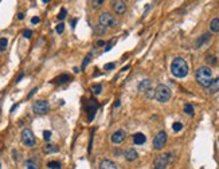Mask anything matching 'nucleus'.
<instances>
[{
    "mask_svg": "<svg viewBox=\"0 0 219 169\" xmlns=\"http://www.w3.org/2000/svg\"><path fill=\"white\" fill-rule=\"evenodd\" d=\"M26 169H39V168H38V165H36L34 161L27 160L26 161Z\"/></svg>",
    "mask_w": 219,
    "mask_h": 169,
    "instance_id": "obj_19",
    "label": "nucleus"
},
{
    "mask_svg": "<svg viewBox=\"0 0 219 169\" xmlns=\"http://www.w3.org/2000/svg\"><path fill=\"white\" fill-rule=\"evenodd\" d=\"M22 141L23 144L26 145V146H34L35 145V136L34 133H32L30 129H24V130L22 132Z\"/></svg>",
    "mask_w": 219,
    "mask_h": 169,
    "instance_id": "obj_7",
    "label": "nucleus"
},
{
    "mask_svg": "<svg viewBox=\"0 0 219 169\" xmlns=\"http://www.w3.org/2000/svg\"><path fill=\"white\" fill-rule=\"evenodd\" d=\"M48 109H50V105H48L47 101H36V102H34V105H32V110H34V113H36V114H46V113L48 111Z\"/></svg>",
    "mask_w": 219,
    "mask_h": 169,
    "instance_id": "obj_6",
    "label": "nucleus"
},
{
    "mask_svg": "<svg viewBox=\"0 0 219 169\" xmlns=\"http://www.w3.org/2000/svg\"><path fill=\"white\" fill-rule=\"evenodd\" d=\"M100 24L104 27H116L117 20L114 19V16H112L109 12H104V14L100 15Z\"/></svg>",
    "mask_w": 219,
    "mask_h": 169,
    "instance_id": "obj_5",
    "label": "nucleus"
},
{
    "mask_svg": "<svg viewBox=\"0 0 219 169\" xmlns=\"http://www.w3.org/2000/svg\"><path fill=\"white\" fill-rule=\"evenodd\" d=\"M39 22H40V19L38 18V16H34V18L31 19V23H32V24H38Z\"/></svg>",
    "mask_w": 219,
    "mask_h": 169,
    "instance_id": "obj_32",
    "label": "nucleus"
},
{
    "mask_svg": "<svg viewBox=\"0 0 219 169\" xmlns=\"http://www.w3.org/2000/svg\"><path fill=\"white\" fill-rule=\"evenodd\" d=\"M44 150L47 153H52V152H58V146H52V145L47 144L46 146H44Z\"/></svg>",
    "mask_w": 219,
    "mask_h": 169,
    "instance_id": "obj_23",
    "label": "nucleus"
},
{
    "mask_svg": "<svg viewBox=\"0 0 219 169\" xmlns=\"http://www.w3.org/2000/svg\"><path fill=\"white\" fill-rule=\"evenodd\" d=\"M90 59H92V54H87V55H86V58H85V60H83V63H82V70L87 66V63L90 62Z\"/></svg>",
    "mask_w": 219,
    "mask_h": 169,
    "instance_id": "obj_26",
    "label": "nucleus"
},
{
    "mask_svg": "<svg viewBox=\"0 0 219 169\" xmlns=\"http://www.w3.org/2000/svg\"><path fill=\"white\" fill-rule=\"evenodd\" d=\"M113 10H114L117 14H124L125 10H127V4H125V2H121V0H118V2H114L113 3Z\"/></svg>",
    "mask_w": 219,
    "mask_h": 169,
    "instance_id": "obj_10",
    "label": "nucleus"
},
{
    "mask_svg": "<svg viewBox=\"0 0 219 169\" xmlns=\"http://www.w3.org/2000/svg\"><path fill=\"white\" fill-rule=\"evenodd\" d=\"M172 129H173L175 132H180L181 129H183V125H181L180 122H175V124L172 125Z\"/></svg>",
    "mask_w": 219,
    "mask_h": 169,
    "instance_id": "obj_25",
    "label": "nucleus"
},
{
    "mask_svg": "<svg viewBox=\"0 0 219 169\" xmlns=\"http://www.w3.org/2000/svg\"><path fill=\"white\" fill-rule=\"evenodd\" d=\"M125 138V132L124 130H117L112 134V142L113 144H121Z\"/></svg>",
    "mask_w": 219,
    "mask_h": 169,
    "instance_id": "obj_9",
    "label": "nucleus"
},
{
    "mask_svg": "<svg viewBox=\"0 0 219 169\" xmlns=\"http://www.w3.org/2000/svg\"><path fill=\"white\" fill-rule=\"evenodd\" d=\"M165 142H167V133L165 132H160L157 133V136L153 140V148L155 149H163Z\"/></svg>",
    "mask_w": 219,
    "mask_h": 169,
    "instance_id": "obj_8",
    "label": "nucleus"
},
{
    "mask_svg": "<svg viewBox=\"0 0 219 169\" xmlns=\"http://www.w3.org/2000/svg\"><path fill=\"white\" fill-rule=\"evenodd\" d=\"M207 60H208V63H215V62H217V59L214 58V56H208Z\"/></svg>",
    "mask_w": 219,
    "mask_h": 169,
    "instance_id": "obj_35",
    "label": "nucleus"
},
{
    "mask_svg": "<svg viewBox=\"0 0 219 169\" xmlns=\"http://www.w3.org/2000/svg\"><path fill=\"white\" fill-rule=\"evenodd\" d=\"M31 35H32V32H31L30 30H26V31H24V38H30Z\"/></svg>",
    "mask_w": 219,
    "mask_h": 169,
    "instance_id": "obj_33",
    "label": "nucleus"
},
{
    "mask_svg": "<svg viewBox=\"0 0 219 169\" xmlns=\"http://www.w3.org/2000/svg\"><path fill=\"white\" fill-rule=\"evenodd\" d=\"M18 18H19L20 20H22V19L24 18V15H23V14H19V15H18Z\"/></svg>",
    "mask_w": 219,
    "mask_h": 169,
    "instance_id": "obj_39",
    "label": "nucleus"
},
{
    "mask_svg": "<svg viewBox=\"0 0 219 169\" xmlns=\"http://www.w3.org/2000/svg\"><path fill=\"white\" fill-rule=\"evenodd\" d=\"M104 2L102 0H94V2H93V4H94V6H100V4H102Z\"/></svg>",
    "mask_w": 219,
    "mask_h": 169,
    "instance_id": "obj_36",
    "label": "nucleus"
},
{
    "mask_svg": "<svg viewBox=\"0 0 219 169\" xmlns=\"http://www.w3.org/2000/svg\"><path fill=\"white\" fill-rule=\"evenodd\" d=\"M96 31L98 32V34H105V27L100 24V26H97V27H96Z\"/></svg>",
    "mask_w": 219,
    "mask_h": 169,
    "instance_id": "obj_31",
    "label": "nucleus"
},
{
    "mask_svg": "<svg viewBox=\"0 0 219 169\" xmlns=\"http://www.w3.org/2000/svg\"><path fill=\"white\" fill-rule=\"evenodd\" d=\"M47 167L50 169H60V164L58 161H50V162L47 164Z\"/></svg>",
    "mask_w": 219,
    "mask_h": 169,
    "instance_id": "obj_21",
    "label": "nucleus"
},
{
    "mask_svg": "<svg viewBox=\"0 0 219 169\" xmlns=\"http://www.w3.org/2000/svg\"><path fill=\"white\" fill-rule=\"evenodd\" d=\"M171 71L176 78H184L188 74V66L187 62L183 58H175L171 64Z\"/></svg>",
    "mask_w": 219,
    "mask_h": 169,
    "instance_id": "obj_2",
    "label": "nucleus"
},
{
    "mask_svg": "<svg viewBox=\"0 0 219 169\" xmlns=\"http://www.w3.org/2000/svg\"><path fill=\"white\" fill-rule=\"evenodd\" d=\"M208 91H210V93H217V91H219V78L212 79V82H211V84H210V87H208Z\"/></svg>",
    "mask_w": 219,
    "mask_h": 169,
    "instance_id": "obj_14",
    "label": "nucleus"
},
{
    "mask_svg": "<svg viewBox=\"0 0 219 169\" xmlns=\"http://www.w3.org/2000/svg\"><path fill=\"white\" fill-rule=\"evenodd\" d=\"M145 136L143 134V133H136L135 136H133V142H135L136 145H143L145 142Z\"/></svg>",
    "mask_w": 219,
    "mask_h": 169,
    "instance_id": "obj_13",
    "label": "nucleus"
},
{
    "mask_svg": "<svg viewBox=\"0 0 219 169\" xmlns=\"http://www.w3.org/2000/svg\"><path fill=\"white\" fill-rule=\"evenodd\" d=\"M112 46H113V42L110 40V42H109V43L106 44V48H105V51H109V50H110V48H112Z\"/></svg>",
    "mask_w": 219,
    "mask_h": 169,
    "instance_id": "obj_34",
    "label": "nucleus"
},
{
    "mask_svg": "<svg viewBox=\"0 0 219 169\" xmlns=\"http://www.w3.org/2000/svg\"><path fill=\"white\" fill-rule=\"evenodd\" d=\"M137 152L135 150V149H128V150H125V158H127L128 161H135L137 158Z\"/></svg>",
    "mask_w": 219,
    "mask_h": 169,
    "instance_id": "obj_12",
    "label": "nucleus"
},
{
    "mask_svg": "<svg viewBox=\"0 0 219 169\" xmlns=\"http://www.w3.org/2000/svg\"><path fill=\"white\" fill-rule=\"evenodd\" d=\"M101 90H102V86H101L100 83H97V84H93V86H92V91L94 93V94H97V95H98L100 93H101Z\"/></svg>",
    "mask_w": 219,
    "mask_h": 169,
    "instance_id": "obj_20",
    "label": "nucleus"
},
{
    "mask_svg": "<svg viewBox=\"0 0 219 169\" xmlns=\"http://www.w3.org/2000/svg\"><path fill=\"white\" fill-rule=\"evenodd\" d=\"M66 14H67V11L65 10V8H62V10H60V12H59V15H58V19H59V20H63L65 18H66Z\"/></svg>",
    "mask_w": 219,
    "mask_h": 169,
    "instance_id": "obj_27",
    "label": "nucleus"
},
{
    "mask_svg": "<svg viewBox=\"0 0 219 169\" xmlns=\"http://www.w3.org/2000/svg\"><path fill=\"white\" fill-rule=\"evenodd\" d=\"M155 98L159 102H167L171 98V89L167 84H159L155 89Z\"/></svg>",
    "mask_w": 219,
    "mask_h": 169,
    "instance_id": "obj_3",
    "label": "nucleus"
},
{
    "mask_svg": "<svg viewBox=\"0 0 219 169\" xmlns=\"http://www.w3.org/2000/svg\"><path fill=\"white\" fill-rule=\"evenodd\" d=\"M208 39H210V34H204V35L202 36V38H200V39L198 40V42H196V47H200L202 44H203V43H206V42H207Z\"/></svg>",
    "mask_w": 219,
    "mask_h": 169,
    "instance_id": "obj_18",
    "label": "nucleus"
},
{
    "mask_svg": "<svg viewBox=\"0 0 219 169\" xmlns=\"http://www.w3.org/2000/svg\"><path fill=\"white\" fill-rule=\"evenodd\" d=\"M184 111L187 113L188 115H194V107H192V105H190V103H187L184 106Z\"/></svg>",
    "mask_w": 219,
    "mask_h": 169,
    "instance_id": "obj_24",
    "label": "nucleus"
},
{
    "mask_svg": "<svg viewBox=\"0 0 219 169\" xmlns=\"http://www.w3.org/2000/svg\"><path fill=\"white\" fill-rule=\"evenodd\" d=\"M114 67H116V63H108V64H105V66H104V68H105L106 71H110V70H113Z\"/></svg>",
    "mask_w": 219,
    "mask_h": 169,
    "instance_id": "obj_28",
    "label": "nucleus"
},
{
    "mask_svg": "<svg viewBox=\"0 0 219 169\" xmlns=\"http://www.w3.org/2000/svg\"><path fill=\"white\" fill-rule=\"evenodd\" d=\"M97 44H98V46H104V40H98V42H97Z\"/></svg>",
    "mask_w": 219,
    "mask_h": 169,
    "instance_id": "obj_38",
    "label": "nucleus"
},
{
    "mask_svg": "<svg viewBox=\"0 0 219 169\" xmlns=\"http://www.w3.org/2000/svg\"><path fill=\"white\" fill-rule=\"evenodd\" d=\"M196 80L200 86L203 87H210L212 82V71L211 68L207 66H202L196 70Z\"/></svg>",
    "mask_w": 219,
    "mask_h": 169,
    "instance_id": "obj_1",
    "label": "nucleus"
},
{
    "mask_svg": "<svg viewBox=\"0 0 219 169\" xmlns=\"http://www.w3.org/2000/svg\"><path fill=\"white\" fill-rule=\"evenodd\" d=\"M43 138L47 140V141L50 140V138H51V132H50V130H44V132H43Z\"/></svg>",
    "mask_w": 219,
    "mask_h": 169,
    "instance_id": "obj_30",
    "label": "nucleus"
},
{
    "mask_svg": "<svg viewBox=\"0 0 219 169\" xmlns=\"http://www.w3.org/2000/svg\"><path fill=\"white\" fill-rule=\"evenodd\" d=\"M149 84H151V80H149V79H144L143 82L139 84V90H140V91L147 90V89H149Z\"/></svg>",
    "mask_w": 219,
    "mask_h": 169,
    "instance_id": "obj_16",
    "label": "nucleus"
},
{
    "mask_svg": "<svg viewBox=\"0 0 219 169\" xmlns=\"http://www.w3.org/2000/svg\"><path fill=\"white\" fill-rule=\"evenodd\" d=\"M210 30H211L212 32H218L219 31V19L215 18L211 22V24H210Z\"/></svg>",
    "mask_w": 219,
    "mask_h": 169,
    "instance_id": "obj_15",
    "label": "nucleus"
},
{
    "mask_svg": "<svg viewBox=\"0 0 219 169\" xmlns=\"http://www.w3.org/2000/svg\"><path fill=\"white\" fill-rule=\"evenodd\" d=\"M36 90H38V89H34V90H32V91L30 93V94H28V98H30V97H32V95H34L35 93H36Z\"/></svg>",
    "mask_w": 219,
    "mask_h": 169,
    "instance_id": "obj_37",
    "label": "nucleus"
},
{
    "mask_svg": "<svg viewBox=\"0 0 219 169\" xmlns=\"http://www.w3.org/2000/svg\"><path fill=\"white\" fill-rule=\"evenodd\" d=\"M70 79V76H69L67 74H63V75H60V76H58L54 82L55 83H65V82H67V80Z\"/></svg>",
    "mask_w": 219,
    "mask_h": 169,
    "instance_id": "obj_17",
    "label": "nucleus"
},
{
    "mask_svg": "<svg viewBox=\"0 0 219 169\" xmlns=\"http://www.w3.org/2000/svg\"><path fill=\"white\" fill-rule=\"evenodd\" d=\"M7 44H8V40L6 38H2L0 39V51H6V48H7Z\"/></svg>",
    "mask_w": 219,
    "mask_h": 169,
    "instance_id": "obj_22",
    "label": "nucleus"
},
{
    "mask_svg": "<svg viewBox=\"0 0 219 169\" xmlns=\"http://www.w3.org/2000/svg\"><path fill=\"white\" fill-rule=\"evenodd\" d=\"M100 169H118V168H117V165L113 162V161L104 160V161H101V164H100Z\"/></svg>",
    "mask_w": 219,
    "mask_h": 169,
    "instance_id": "obj_11",
    "label": "nucleus"
},
{
    "mask_svg": "<svg viewBox=\"0 0 219 169\" xmlns=\"http://www.w3.org/2000/svg\"><path fill=\"white\" fill-rule=\"evenodd\" d=\"M171 153H163V154L157 156L153 161V168L155 169H165L167 165L171 162Z\"/></svg>",
    "mask_w": 219,
    "mask_h": 169,
    "instance_id": "obj_4",
    "label": "nucleus"
},
{
    "mask_svg": "<svg viewBox=\"0 0 219 169\" xmlns=\"http://www.w3.org/2000/svg\"><path fill=\"white\" fill-rule=\"evenodd\" d=\"M63 30H65V24L63 23H59L58 26H56V32H58V34H62Z\"/></svg>",
    "mask_w": 219,
    "mask_h": 169,
    "instance_id": "obj_29",
    "label": "nucleus"
}]
</instances>
